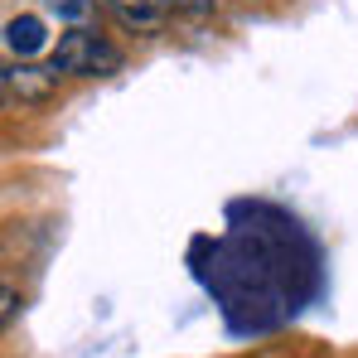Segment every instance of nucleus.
I'll list each match as a JSON object with an SVG mask.
<instances>
[{
  "label": "nucleus",
  "instance_id": "39448f33",
  "mask_svg": "<svg viewBox=\"0 0 358 358\" xmlns=\"http://www.w3.org/2000/svg\"><path fill=\"white\" fill-rule=\"evenodd\" d=\"M44 5H49V10H54L59 20H73V24H78V20L87 15V0H44Z\"/></svg>",
  "mask_w": 358,
  "mask_h": 358
},
{
  "label": "nucleus",
  "instance_id": "20e7f679",
  "mask_svg": "<svg viewBox=\"0 0 358 358\" xmlns=\"http://www.w3.org/2000/svg\"><path fill=\"white\" fill-rule=\"evenodd\" d=\"M44 44H49V34H44V20H39V15H15V20L5 24V49H10L15 59H34Z\"/></svg>",
  "mask_w": 358,
  "mask_h": 358
},
{
  "label": "nucleus",
  "instance_id": "0eeeda50",
  "mask_svg": "<svg viewBox=\"0 0 358 358\" xmlns=\"http://www.w3.org/2000/svg\"><path fill=\"white\" fill-rule=\"evenodd\" d=\"M15 310H20V296H15V286H5V296H0V320L15 324Z\"/></svg>",
  "mask_w": 358,
  "mask_h": 358
},
{
  "label": "nucleus",
  "instance_id": "f257e3e1",
  "mask_svg": "<svg viewBox=\"0 0 358 358\" xmlns=\"http://www.w3.org/2000/svg\"><path fill=\"white\" fill-rule=\"evenodd\" d=\"M49 63L59 68L63 78H112V73H121L126 54H121L112 39L73 24L68 34H59V44L49 49Z\"/></svg>",
  "mask_w": 358,
  "mask_h": 358
},
{
  "label": "nucleus",
  "instance_id": "f03ea898",
  "mask_svg": "<svg viewBox=\"0 0 358 358\" xmlns=\"http://www.w3.org/2000/svg\"><path fill=\"white\" fill-rule=\"evenodd\" d=\"M59 68L54 63H5V97L10 102H20V107H44L54 92H59Z\"/></svg>",
  "mask_w": 358,
  "mask_h": 358
},
{
  "label": "nucleus",
  "instance_id": "423d86ee",
  "mask_svg": "<svg viewBox=\"0 0 358 358\" xmlns=\"http://www.w3.org/2000/svg\"><path fill=\"white\" fill-rule=\"evenodd\" d=\"M170 5H175V15H194V20H203V15H213L218 0H170Z\"/></svg>",
  "mask_w": 358,
  "mask_h": 358
},
{
  "label": "nucleus",
  "instance_id": "7ed1b4c3",
  "mask_svg": "<svg viewBox=\"0 0 358 358\" xmlns=\"http://www.w3.org/2000/svg\"><path fill=\"white\" fill-rule=\"evenodd\" d=\"M102 5H107V15L117 20L121 29H131V34H160L170 24V15H175L170 0H102Z\"/></svg>",
  "mask_w": 358,
  "mask_h": 358
}]
</instances>
